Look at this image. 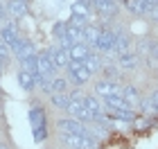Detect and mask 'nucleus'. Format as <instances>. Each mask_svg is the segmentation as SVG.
I'll list each match as a JSON object with an SVG mask.
<instances>
[{
	"instance_id": "obj_1",
	"label": "nucleus",
	"mask_w": 158,
	"mask_h": 149,
	"mask_svg": "<svg viewBox=\"0 0 158 149\" xmlns=\"http://www.w3.org/2000/svg\"><path fill=\"white\" fill-rule=\"evenodd\" d=\"M30 126H32V136L36 143H43L48 138V118L41 106H32L30 109Z\"/></svg>"
},
{
	"instance_id": "obj_2",
	"label": "nucleus",
	"mask_w": 158,
	"mask_h": 149,
	"mask_svg": "<svg viewBox=\"0 0 158 149\" xmlns=\"http://www.w3.org/2000/svg\"><path fill=\"white\" fill-rule=\"evenodd\" d=\"M66 77H68L70 84H75V86H84V84H88V79L93 77V72L84 66V63L73 61V63L66 68Z\"/></svg>"
},
{
	"instance_id": "obj_3",
	"label": "nucleus",
	"mask_w": 158,
	"mask_h": 149,
	"mask_svg": "<svg viewBox=\"0 0 158 149\" xmlns=\"http://www.w3.org/2000/svg\"><path fill=\"white\" fill-rule=\"evenodd\" d=\"M70 23H75V25H88V20H90V5L88 2H84V0H77V2L70 7Z\"/></svg>"
},
{
	"instance_id": "obj_4",
	"label": "nucleus",
	"mask_w": 158,
	"mask_h": 149,
	"mask_svg": "<svg viewBox=\"0 0 158 149\" xmlns=\"http://www.w3.org/2000/svg\"><path fill=\"white\" fill-rule=\"evenodd\" d=\"M56 126L61 129L63 136H68V133H81V136H88V124L81 122V120H75V118H63V120H59Z\"/></svg>"
},
{
	"instance_id": "obj_5",
	"label": "nucleus",
	"mask_w": 158,
	"mask_h": 149,
	"mask_svg": "<svg viewBox=\"0 0 158 149\" xmlns=\"http://www.w3.org/2000/svg\"><path fill=\"white\" fill-rule=\"evenodd\" d=\"M63 143L70 149H97V143L88 136H81V133H68L63 136Z\"/></svg>"
},
{
	"instance_id": "obj_6",
	"label": "nucleus",
	"mask_w": 158,
	"mask_h": 149,
	"mask_svg": "<svg viewBox=\"0 0 158 149\" xmlns=\"http://www.w3.org/2000/svg\"><path fill=\"white\" fill-rule=\"evenodd\" d=\"M48 52H50V56H52V63H54V68H56V70H59V68L66 70L70 63H73V59H70V50L61 48V45L48 48Z\"/></svg>"
},
{
	"instance_id": "obj_7",
	"label": "nucleus",
	"mask_w": 158,
	"mask_h": 149,
	"mask_svg": "<svg viewBox=\"0 0 158 149\" xmlns=\"http://www.w3.org/2000/svg\"><path fill=\"white\" fill-rule=\"evenodd\" d=\"M0 39H2L5 43L14 50V48L18 45V41H20V34H18V30H16V25L9 23V20H5L2 27H0ZM11 54H14V52H11Z\"/></svg>"
},
{
	"instance_id": "obj_8",
	"label": "nucleus",
	"mask_w": 158,
	"mask_h": 149,
	"mask_svg": "<svg viewBox=\"0 0 158 149\" xmlns=\"http://www.w3.org/2000/svg\"><path fill=\"white\" fill-rule=\"evenodd\" d=\"M66 113H70V118L81 120V122H86V124L90 122V115H88V111H86L84 97H73V102H70V106H68Z\"/></svg>"
},
{
	"instance_id": "obj_9",
	"label": "nucleus",
	"mask_w": 158,
	"mask_h": 149,
	"mask_svg": "<svg viewBox=\"0 0 158 149\" xmlns=\"http://www.w3.org/2000/svg\"><path fill=\"white\" fill-rule=\"evenodd\" d=\"M70 86V81H68V77H59V75H52L50 77V79L43 84V90H45V93H50V95H56V93H66V88Z\"/></svg>"
},
{
	"instance_id": "obj_10",
	"label": "nucleus",
	"mask_w": 158,
	"mask_h": 149,
	"mask_svg": "<svg viewBox=\"0 0 158 149\" xmlns=\"http://www.w3.org/2000/svg\"><path fill=\"white\" fill-rule=\"evenodd\" d=\"M122 86L115 81V79H99L95 84V93L99 97H109V95H120Z\"/></svg>"
},
{
	"instance_id": "obj_11",
	"label": "nucleus",
	"mask_w": 158,
	"mask_h": 149,
	"mask_svg": "<svg viewBox=\"0 0 158 149\" xmlns=\"http://www.w3.org/2000/svg\"><path fill=\"white\" fill-rule=\"evenodd\" d=\"M11 52H14V56H16L18 61H25V59H30V56H36L39 54L36 48H34V43H32V41H25V39H20L18 45L14 48Z\"/></svg>"
},
{
	"instance_id": "obj_12",
	"label": "nucleus",
	"mask_w": 158,
	"mask_h": 149,
	"mask_svg": "<svg viewBox=\"0 0 158 149\" xmlns=\"http://www.w3.org/2000/svg\"><path fill=\"white\" fill-rule=\"evenodd\" d=\"M115 63H118V68H120V70H133V68L140 63V54H138V52H131V50H129V52L118 54Z\"/></svg>"
},
{
	"instance_id": "obj_13",
	"label": "nucleus",
	"mask_w": 158,
	"mask_h": 149,
	"mask_svg": "<svg viewBox=\"0 0 158 149\" xmlns=\"http://www.w3.org/2000/svg\"><path fill=\"white\" fill-rule=\"evenodd\" d=\"M124 7L135 16H149L154 9V5H149L147 0H124Z\"/></svg>"
},
{
	"instance_id": "obj_14",
	"label": "nucleus",
	"mask_w": 158,
	"mask_h": 149,
	"mask_svg": "<svg viewBox=\"0 0 158 149\" xmlns=\"http://www.w3.org/2000/svg\"><path fill=\"white\" fill-rule=\"evenodd\" d=\"M7 11H9L11 18H23L30 11V2L27 0H9L7 2Z\"/></svg>"
},
{
	"instance_id": "obj_15",
	"label": "nucleus",
	"mask_w": 158,
	"mask_h": 149,
	"mask_svg": "<svg viewBox=\"0 0 158 149\" xmlns=\"http://www.w3.org/2000/svg\"><path fill=\"white\" fill-rule=\"evenodd\" d=\"M93 9H95L99 16L109 18L118 11V2H111V0H93Z\"/></svg>"
},
{
	"instance_id": "obj_16",
	"label": "nucleus",
	"mask_w": 158,
	"mask_h": 149,
	"mask_svg": "<svg viewBox=\"0 0 158 149\" xmlns=\"http://www.w3.org/2000/svg\"><path fill=\"white\" fill-rule=\"evenodd\" d=\"M39 72L41 75H54L56 72V68L52 63V56H50L48 50H41L39 52Z\"/></svg>"
},
{
	"instance_id": "obj_17",
	"label": "nucleus",
	"mask_w": 158,
	"mask_h": 149,
	"mask_svg": "<svg viewBox=\"0 0 158 149\" xmlns=\"http://www.w3.org/2000/svg\"><path fill=\"white\" fill-rule=\"evenodd\" d=\"M18 86L23 90H34L36 88V75L30 72V70H25V68H20L18 70Z\"/></svg>"
},
{
	"instance_id": "obj_18",
	"label": "nucleus",
	"mask_w": 158,
	"mask_h": 149,
	"mask_svg": "<svg viewBox=\"0 0 158 149\" xmlns=\"http://www.w3.org/2000/svg\"><path fill=\"white\" fill-rule=\"evenodd\" d=\"M90 56V48L86 45V43H77L70 48V59L73 61H79V63H84L86 59Z\"/></svg>"
},
{
	"instance_id": "obj_19",
	"label": "nucleus",
	"mask_w": 158,
	"mask_h": 149,
	"mask_svg": "<svg viewBox=\"0 0 158 149\" xmlns=\"http://www.w3.org/2000/svg\"><path fill=\"white\" fill-rule=\"evenodd\" d=\"M120 95H122V99H124L131 109L135 104H140V95H138V88H135V86H122Z\"/></svg>"
},
{
	"instance_id": "obj_20",
	"label": "nucleus",
	"mask_w": 158,
	"mask_h": 149,
	"mask_svg": "<svg viewBox=\"0 0 158 149\" xmlns=\"http://www.w3.org/2000/svg\"><path fill=\"white\" fill-rule=\"evenodd\" d=\"M50 102H52L56 109L68 111L70 102H73V95H70V93H56V95H50Z\"/></svg>"
},
{
	"instance_id": "obj_21",
	"label": "nucleus",
	"mask_w": 158,
	"mask_h": 149,
	"mask_svg": "<svg viewBox=\"0 0 158 149\" xmlns=\"http://www.w3.org/2000/svg\"><path fill=\"white\" fill-rule=\"evenodd\" d=\"M129 48H131V41L124 32L115 30V54H122V52H129Z\"/></svg>"
},
{
	"instance_id": "obj_22",
	"label": "nucleus",
	"mask_w": 158,
	"mask_h": 149,
	"mask_svg": "<svg viewBox=\"0 0 158 149\" xmlns=\"http://www.w3.org/2000/svg\"><path fill=\"white\" fill-rule=\"evenodd\" d=\"M84 66L88 68L90 72H97V70H102L104 61H102V56H99V52H90V56L84 61Z\"/></svg>"
},
{
	"instance_id": "obj_23",
	"label": "nucleus",
	"mask_w": 158,
	"mask_h": 149,
	"mask_svg": "<svg viewBox=\"0 0 158 149\" xmlns=\"http://www.w3.org/2000/svg\"><path fill=\"white\" fill-rule=\"evenodd\" d=\"M140 106H142V111L147 113V115H154V113H158V90L149 97V99H145V102H140Z\"/></svg>"
},
{
	"instance_id": "obj_24",
	"label": "nucleus",
	"mask_w": 158,
	"mask_h": 149,
	"mask_svg": "<svg viewBox=\"0 0 158 149\" xmlns=\"http://www.w3.org/2000/svg\"><path fill=\"white\" fill-rule=\"evenodd\" d=\"M9 54H11V48L7 45V43H5L2 39H0V61H5L7 56H9Z\"/></svg>"
},
{
	"instance_id": "obj_25",
	"label": "nucleus",
	"mask_w": 158,
	"mask_h": 149,
	"mask_svg": "<svg viewBox=\"0 0 158 149\" xmlns=\"http://www.w3.org/2000/svg\"><path fill=\"white\" fill-rule=\"evenodd\" d=\"M149 5H154V7H158V0H147Z\"/></svg>"
},
{
	"instance_id": "obj_26",
	"label": "nucleus",
	"mask_w": 158,
	"mask_h": 149,
	"mask_svg": "<svg viewBox=\"0 0 158 149\" xmlns=\"http://www.w3.org/2000/svg\"><path fill=\"white\" fill-rule=\"evenodd\" d=\"M2 68H5V61H0V72H2Z\"/></svg>"
},
{
	"instance_id": "obj_27",
	"label": "nucleus",
	"mask_w": 158,
	"mask_h": 149,
	"mask_svg": "<svg viewBox=\"0 0 158 149\" xmlns=\"http://www.w3.org/2000/svg\"><path fill=\"white\" fill-rule=\"evenodd\" d=\"M0 149H7V145H2V143H0Z\"/></svg>"
},
{
	"instance_id": "obj_28",
	"label": "nucleus",
	"mask_w": 158,
	"mask_h": 149,
	"mask_svg": "<svg viewBox=\"0 0 158 149\" xmlns=\"http://www.w3.org/2000/svg\"><path fill=\"white\" fill-rule=\"evenodd\" d=\"M111 2H118V0H111Z\"/></svg>"
}]
</instances>
